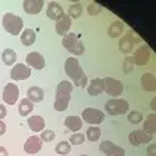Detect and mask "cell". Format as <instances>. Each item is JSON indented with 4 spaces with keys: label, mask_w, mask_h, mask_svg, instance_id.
<instances>
[{
    "label": "cell",
    "mask_w": 156,
    "mask_h": 156,
    "mask_svg": "<svg viewBox=\"0 0 156 156\" xmlns=\"http://www.w3.org/2000/svg\"><path fill=\"white\" fill-rule=\"evenodd\" d=\"M119 49H120L121 53H124V54H130V51L134 49V40H131L130 35L124 36L121 39L120 43H119Z\"/></svg>",
    "instance_id": "25"
},
{
    "label": "cell",
    "mask_w": 156,
    "mask_h": 156,
    "mask_svg": "<svg viewBox=\"0 0 156 156\" xmlns=\"http://www.w3.org/2000/svg\"><path fill=\"white\" fill-rule=\"evenodd\" d=\"M86 139L89 140V141H91V142H95V141H98L99 139H100V136H101V130H100V127H98V126H90L87 130H86Z\"/></svg>",
    "instance_id": "29"
},
{
    "label": "cell",
    "mask_w": 156,
    "mask_h": 156,
    "mask_svg": "<svg viewBox=\"0 0 156 156\" xmlns=\"http://www.w3.org/2000/svg\"><path fill=\"white\" fill-rule=\"evenodd\" d=\"M31 75V70L30 68L28 66V65H25V64H16L12 66L11 69V73H10V76H11V79L12 80H27L29 79Z\"/></svg>",
    "instance_id": "9"
},
{
    "label": "cell",
    "mask_w": 156,
    "mask_h": 156,
    "mask_svg": "<svg viewBox=\"0 0 156 156\" xmlns=\"http://www.w3.org/2000/svg\"><path fill=\"white\" fill-rule=\"evenodd\" d=\"M83 14V5L79 4V3H75V4H71L69 6V11H68V15L71 18V19H79Z\"/></svg>",
    "instance_id": "30"
},
{
    "label": "cell",
    "mask_w": 156,
    "mask_h": 156,
    "mask_svg": "<svg viewBox=\"0 0 156 156\" xmlns=\"http://www.w3.org/2000/svg\"><path fill=\"white\" fill-rule=\"evenodd\" d=\"M64 14H65L64 9H62V6H61L60 4H58L56 2H50V3H49L48 8H46V15H48L49 19L56 21V20H59Z\"/></svg>",
    "instance_id": "18"
},
{
    "label": "cell",
    "mask_w": 156,
    "mask_h": 156,
    "mask_svg": "<svg viewBox=\"0 0 156 156\" xmlns=\"http://www.w3.org/2000/svg\"><path fill=\"white\" fill-rule=\"evenodd\" d=\"M36 40V33L33 29H25L21 34V43L25 46H31Z\"/></svg>",
    "instance_id": "24"
},
{
    "label": "cell",
    "mask_w": 156,
    "mask_h": 156,
    "mask_svg": "<svg viewBox=\"0 0 156 156\" xmlns=\"http://www.w3.org/2000/svg\"><path fill=\"white\" fill-rule=\"evenodd\" d=\"M0 156H9V152L4 146H0Z\"/></svg>",
    "instance_id": "40"
},
{
    "label": "cell",
    "mask_w": 156,
    "mask_h": 156,
    "mask_svg": "<svg viewBox=\"0 0 156 156\" xmlns=\"http://www.w3.org/2000/svg\"><path fill=\"white\" fill-rule=\"evenodd\" d=\"M2 60L4 61V64L5 65H12L15 61H16V53L12 49H10V48H8V49H5L4 51H3V54H2Z\"/></svg>",
    "instance_id": "28"
},
{
    "label": "cell",
    "mask_w": 156,
    "mask_h": 156,
    "mask_svg": "<svg viewBox=\"0 0 156 156\" xmlns=\"http://www.w3.org/2000/svg\"><path fill=\"white\" fill-rule=\"evenodd\" d=\"M150 108H151L154 111H156V96L150 101Z\"/></svg>",
    "instance_id": "41"
},
{
    "label": "cell",
    "mask_w": 156,
    "mask_h": 156,
    "mask_svg": "<svg viewBox=\"0 0 156 156\" xmlns=\"http://www.w3.org/2000/svg\"><path fill=\"white\" fill-rule=\"evenodd\" d=\"M124 31V24L120 20L112 21L108 28V35L110 37H119Z\"/></svg>",
    "instance_id": "23"
},
{
    "label": "cell",
    "mask_w": 156,
    "mask_h": 156,
    "mask_svg": "<svg viewBox=\"0 0 156 156\" xmlns=\"http://www.w3.org/2000/svg\"><path fill=\"white\" fill-rule=\"evenodd\" d=\"M84 141H85V135H83L80 133H76V134L70 136V141L69 142L71 145H80V144H83Z\"/></svg>",
    "instance_id": "33"
},
{
    "label": "cell",
    "mask_w": 156,
    "mask_h": 156,
    "mask_svg": "<svg viewBox=\"0 0 156 156\" xmlns=\"http://www.w3.org/2000/svg\"><path fill=\"white\" fill-rule=\"evenodd\" d=\"M104 83H105V93L110 96H112V99H116L118 96H120L124 91V85L120 80H116L114 77H104Z\"/></svg>",
    "instance_id": "7"
},
{
    "label": "cell",
    "mask_w": 156,
    "mask_h": 156,
    "mask_svg": "<svg viewBox=\"0 0 156 156\" xmlns=\"http://www.w3.org/2000/svg\"><path fill=\"white\" fill-rule=\"evenodd\" d=\"M55 131L54 130H44V131L41 133L40 135V139L43 141H46V142H50V141H53L55 139Z\"/></svg>",
    "instance_id": "34"
},
{
    "label": "cell",
    "mask_w": 156,
    "mask_h": 156,
    "mask_svg": "<svg viewBox=\"0 0 156 156\" xmlns=\"http://www.w3.org/2000/svg\"><path fill=\"white\" fill-rule=\"evenodd\" d=\"M144 130L149 134H156V114H150L144 121Z\"/></svg>",
    "instance_id": "26"
},
{
    "label": "cell",
    "mask_w": 156,
    "mask_h": 156,
    "mask_svg": "<svg viewBox=\"0 0 156 156\" xmlns=\"http://www.w3.org/2000/svg\"><path fill=\"white\" fill-rule=\"evenodd\" d=\"M134 59L133 58H130V56H126L125 60H124V64H122V70L124 73H130L133 69H134Z\"/></svg>",
    "instance_id": "35"
},
{
    "label": "cell",
    "mask_w": 156,
    "mask_h": 156,
    "mask_svg": "<svg viewBox=\"0 0 156 156\" xmlns=\"http://www.w3.org/2000/svg\"><path fill=\"white\" fill-rule=\"evenodd\" d=\"M127 120L131 122V124H140L142 121V114L136 111V110H133V111H130V114L127 115Z\"/></svg>",
    "instance_id": "32"
},
{
    "label": "cell",
    "mask_w": 156,
    "mask_h": 156,
    "mask_svg": "<svg viewBox=\"0 0 156 156\" xmlns=\"http://www.w3.org/2000/svg\"><path fill=\"white\" fill-rule=\"evenodd\" d=\"M71 151V145L69 141H60L55 146V152L58 155H68Z\"/></svg>",
    "instance_id": "31"
},
{
    "label": "cell",
    "mask_w": 156,
    "mask_h": 156,
    "mask_svg": "<svg viewBox=\"0 0 156 156\" xmlns=\"http://www.w3.org/2000/svg\"><path fill=\"white\" fill-rule=\"evenodd\" d=\"M87 11H89V14L91 16H95V15H98L99 12L101 11V6L99 4H96V3H91L87 6Z\"/></svg>",
    "instance_id": "36"
},
{
    "label": "cell",
    "mask_w": 156,
    "mask_h": 156,
    "mask_svg": "<svg viewBox=\"0 0 156 156\" xmlns=\"http://www.w3.org/2000/svg\"><path fill=\"white\" fill-rule=\"evenodd\" d=\"M27 65L35 70H43L45 68V59L39 51H31L27 55Z\"/></svg>",
    "instance_id": "12"
},
{
    "label": "cell",
    "mask_w": 156,
    "mask_h": 156,
    "mask_svg": "<svg viewBox=\"0 0 156 156\" xmlns=\"http://www.w3.org/2000/svg\"><path fill=\"white\" fill-rule=\"evenodd\" d=\"M41 149H43V140L36 135H33V136L28 137V140L25 141V144H24L25 152H28L30 155L37 154Z\"/></svg>",
    "instance_id": "13"
},
{
    "label": "cell",
    "mask_w": 156,
    "mask_h": 156,
    "mask_svg": "<svg viewBox=\"0 0 156 156\" xmlns=\"http://www.w3.org/2000/svg\"><path fill=\"white\" fill-rule=\"evenodd\" d=\"M3 27L6 33H9L12 36H16L23 30L24 21L20 16L12 14V12H6L3 16Z\"/></svg>",
    "instance_id": "3"
},
{
    "label": "cell",
    "mask_w": 156,
    "mask_h": 156,
    "mask_svg": "<svg viewBox=\"0 0 156 156\" xmlns=\"http://www.w3.org/2000/svg\"><path fill=\"white\" fill-rule=\"evenodd\" d=\"M6 114H8L6 108H5L4 105H2V104H0V120H3L5 116H6Z\"/></svg>",
    "instance_id": "38"
},
{
    "label": "cell",
    "mask_w": 156,
    "mask_h": 156,
    "mask_svg": "<svg viewBox=\"0 0 156 156\" xmlns=\"http://www.w3.org/2000/svg\"><path fill=\"white\" fill-rule=\"evenodd\" d=\"M116 156H125V154H119V155H116Z\"/></svg>",
    "instance_id": "42"
},
{
    "label": "cell",
    "mask_w": 156,
    "mask_h": 156,
    "mask_svg": "<svg viewBox=\"0 0 156 156\" xmlns=\"http://www.w3.org/2000/svg\"><path fill=\"white\" fill-rule=\"evenodd\" d=\"M65 73L73 80L75 86L80 89H85L87 86V76L84 73L79 60L76 58L70 56L66 59V61H65Z\"/></svg>",
    "instance_id": "1"
},
{
    "label": "cell",
    "mask_w": 156,
    "mask_h": 156,
    "mask_svg": "<svg viewBox=\"0 0 156 156\" xmlns=\"http://www.w3.org/2000/svg\"><path fill=\"white\" fill-rule=\"evenodd\" d=\"M18 99H19V87L12 83L6 84L4 87V91H3V100L5 101V104H8V105H14L18 101Z\"/></svg>",
    "instance_id": "10"
},
{
    "label": "cell",
    "mask_w": 156,
    "mask_h": 156,
    "mask_svg": "<svg viewBox=\"0 0 156 156\" xmlns=\"http://www.w3.org/2000/svg\"><path fill=\"white\" fill-rule=\"evenodd\" d=\"M6 131V125L3 122V120H0V136L4 135Z\"/></svg>",
    "instance_id": "39"
},
{
    "label": "cell",
    "mask_w": 156,
    "mask_h": 156,
    "mask_svg": "<svg viewBox=\"0 0 156 156\" xmlns=\"http://www.w3.org/2000/svg\"><path fill=\"white\" fill-rule=\"evenodd\" d=\"M27 95L31 102H40L44 100V90L39 86H30Z\"/></svg>",
    "instance_id": "22"
},
{
    "label": "cell",
    "mask_w": 156,
    "mask_h": 156,
    "mask_svg": "<svg viewBox=\"0 0 156 156\" xmlns=\"http://www.w3.org/2000/svg\"><path fill=\"white\" fill-rule=\"evenodd\" d=\"M62 46L74 55H83L85 51V46L79 39V35L71 31L62 36Z\"/></svg>",
    "instance_id": "4"
},
{
    "label": "cell",
    "mask_w": 156,
    "mask_h": 156,
    "mask_svg": "<svg viewBox=\"0 0 156 156\" xmlns=\"http://www.w3.org/2000/svg\"><path fill=\"white\" fill-rule=\"evenodd\" d=\"M105 110L111 116L122 115L129 111V102L125 99H110L105 104Z\"/></svg>",
    "instance_id": "5"
},
{
    "label": "cell",
    "mask_w": 156,
    "mask_h": 156,
    "mask_svg": "<svg viewBox=\"0 0 156 156\" xmlns=\"http://www.w3.org/2000/svg\"><path fill=\"white\" fill-rule=\"evenodd\" d=\"M102 91H105V83L101 77H95L87 85V94L90 96H98Z\"/></svg>",
    "instance_id": "15"
},
{
    "label": "cell",
    "mask_w": 156,
    "mask_h": 156,
    "mask_svg": "<svg viewBox=\"0 0 156 156\" xmlns=\"http://www.w3.org/2000/svg\"><path fill=\"white\" fill-rule=\"evenodd\" d=\"M100 151L104 152L106 156H116V155H119V154H125V150L118 145H115L112 141L110 140H104L100 146H99Z\"/></svg>",
    "instance_id": "14"
},
{
    "label": "cell",
    "mask_w": 156,
    "mask_h": 156,
    "mask_svg": "<svg viewBox=\"0 0 156 156\" xmlns=\"http://www.w3.org/2000/svg\"><path fill=\"white\" fill-rule=\"evenodd\" d=\"M80 156H87V155H80Z\"/></svg>",
    "instance_id": "43"
},
{
    "label": "cell",
    "mask_w": 156,
    "mask_h": 156,
    "mask_svg": "<svg viewBox=\"0 0 156 156\" xmlns=\"http://www.w3.org/2000/svg\"><path fill=\"white\" fill-rule=\"evenodd\" d=\"M44 6L43 0H25L23 3V8L27 14H39Z\"/></svg>",
    "instance_id": "19"
},
{
    "label": "cell",
    "mask_w": 156,
    "mask_h": 156,
    "mask_svg": "<svg viewBox=\"0 0 156 156\" xmlns=\"http://www.w3.org/2000/svg\"><path fill=\"white\" fill-rule=\"evenodd\" d=\"M73 89H74V85L68 80H61L58 84L56 93H55V102H54V109L56 111L62 112L69 108Z\"/></svg>",
    "instance_id": "2"
},
{
    "label": "cell",
    "mask_w": 156,
    "mask_h": 156,
    "mask_svg": "<svg viewBox=\"0 0 156 156\" xmlns=\"http://www.w3.org/2000/svg\"><path fill=\"white\" fill-rule=\"evenodd\" d=\"M152 137L154 136L149 134L147 131H145V130H134L129 135V141L131 145L139 146L141 144H150Z\"/></svg>",
    "instance_id": "8"
},
{
    "label": "cell",
    "mask_w": 156,
    "mask_h": 156,
    "mask_svg": "<svg viewBox=\"0 0 156 156\" xmlns=\"http://www.w3.org/2000/svg\"><path fill=\"white\" fill-rule=\"evenodd\" d=\"M147 156H156V144H151L147 146Z\"/></svg>",
    "instance_id": "37"
},
{
    "label": "cell",
    "mask_w": 156,
    "mask_h": 156,
    "mask_svg": "<svg viewBox=\"0 0 156 156\" xmlns=\"http://www.w3.org/2000/svg\"><path fill=\"white\" fill-rule=\"evenodd\" d=\"M64 125L66 126L70 131L76 133L83 127V119L80 118V116H75V115L68 116V118L65 119V121H64Z\"/></svg>",
    "instance_id": "21"
},
{
    "label": "cell",
    "mask_w": 156,
    "mask_h": 156,
    "mask_svg": "<svg viewBox=\"0 0 156 156\" xmlns=\"http://www.w3.org/2000/svg\"><path fill=\"white\" fill-rule=\"evenodd\" d=\"M134 62L135 65H139V66H145V65L150 61L151 59V50L147 45H142L140 46L134 54Z\"/></svg>",
    "instance_id": "11"
},
{
    "label": "cell",
    "mask_w": 156,
    "mask_h": 156,
    "mask_svg": "<svg viewBox=\"0 0 156 156\" xmlns=\"http://www.w3.org/2000/svg\"><path fill=\"white\" fill-rule=\"evenodd\" d=\"M28 125H29L31 131L39 133V131H43V130H44L45 120H44L43 116H40V115H34V116H30V118L28 119Z\"/></svg>",
    "instance_id": "20"
},
{
    "label": "cell",
    "mask_w": 156,
    "mask_h": 156,
    "mask_svg": "<svg viewBox=\"0 0 156 156\" xmlns=\"http://www.w3.org/2000/svg\"><path fill=\"white\" fill-rule=\"evenodd\" d=\"M141 86L145 91H156V76L151 73H144L141 75Z\"/></svg>",
    "instance_id": "17"
},
{
    "label": "cell",
    "mask_w": 156,
    "mask_h": 156,
    "mask_svg": "<svg viewBox=\"0 0 156 156\" xmlns=\"http://www.w3.org/2000/svg\"><path fill=\"white\" fill-rule=\"evenodd\" d=\"M70 27H71V18H70L68 14H64L59 20H56L55 30H56L58 35L65 36V35L69 33Z\"/></svg>",
    "instance_id": "16"
},
{
    "label": "cell",
    "mask_w": 156,
    "mask_h": 156,
    "mask_svg": "<svg viewBox=\"0 0 156 156\" xmlns=\"http://www.w3.org/2000/svg\"><path fill=\"white\" fill-rule=\"evenodd\" d=\"M81 119L84 121H86L87 124L99 125V124H101L104 121V119H105V115H104V112L101 110H99V109L86 108L81 112Z\"/></svg>",
    "instance_id": "6"
},
{
    "label": "cell",
    "mask_w": 156,
    "mask_h": 156,
    "mask_svg": "<svg viewBox=\"0 0 156 156\" xmlns=\"http://www.w3.org/2000/svg\"><path fill=\"white\" fill-rule=\"evenodd\" d=\"M33 110H34V102H31L28 98H27V99H23V100L20 101L19 114H20L21 116H28Z\"/></svg>",
    "instance_id": "27"
}]
</instances>
